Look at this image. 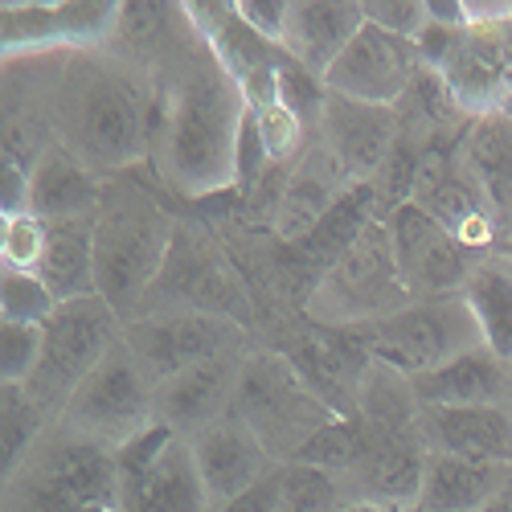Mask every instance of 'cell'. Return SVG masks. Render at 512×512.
I'll return each instance as SVG.
<instances>
[{
	"label": "cell",
	"instance_id": "f35d334b",
	"mask_svg": "<svg viewBox=\"0 0 512 512\" xmlns=\"http://www.w3.org/2000/svg\"><path fill=\"white\" fill-rule=\"evenodd\" d=\"M29 213V168L13 156H0V218Z\"/></svg>",
	"mask_w": 512,
	"mask_h": 512
},
{
	"label": "cell",
	"instance_id": "60d3db41",
	"mask_svg": "<svg viewBox=\"0 0 512 512\" xmlns=\"http://www.w3.org/2000/svg\"><path fill=\"white\" fill-rule=\"evenodd\" d=\"M500 254H504V259H508V263H512V234H508V242L500 246Z\"/></svg>",
	"mask_w": 512,
	"mask_h": 512
},
{
	"label": "cell",
	"instance_id": "1f68e13d",
	"mask_svg": "<svg viewBox=\"0 0 512 512\" xmlns=\"http://www.w3.org/2000/svg\"><path fill=\"white\" fill-rule=\"evenodd\" d=\"M365 443H369V426L361 418H332L324 431L300 451V459H295V463L320 467V472L345 480L357 467V459L365 455Z\"/></svg>",
	"mask_w": 512,
	"mask_h": 512
},
{
	"label": "cell",
	"instance_id": "603a6c76",
	"mask_svg": "<svg viewBox=\"0 0 512 512\" xmlns=\"http://www.w3.org/2000/svg\"><path fill=\"white\" fill-rule=\"evenodd\" d=\"M361 25H365V9L353 5V0H291L279 50L304 70H312L316 78H328L332 62L345 54Z\"/></svg>",
	"mask_w": 512,
	"mask_h": 512
},
{
	"label": "cell",
	"instance_id": "6da1fadb",
	"mask_svg": "<svg viewBox=\"0 0 512 512\" xmlns=\"http://www.w3.org/2000/svg\"><path fill=\"white\" fill-rule=\"evenodd\" d=\"M148 74L152 132L144 173L152 185L181 201L238 193V144L250 107L185 5L168 46L148 62Z\"/></svg>",
	"mask_w": 512,
	"mask_h": 512
},
{
	"label": "cell",
	"instance_id": "484cf974",
	"mask_svg": "<svg viewBox=\"0 0 512 512\" xmlns=\"http://www.w3.org/2000/svg\"><path fill=\"white\" fill-rule=\"evenodd\" d=\"M103 185L87 164L58 140L37 156L29 168V213L41 222H70V218H95Z\"/></svg>",
	"mask_w": 512,
	"mask_h": 512
},
{
	"label": "cell",
	"instance_id": "d6986e66",
	"mask_svg": "<svg viewBox=\"0 0 512 512\" xmlns=\"http://www.w3.org/2000/svg\"><path fill=\"white\" fill-rule=\"evenodd\" d=\"M316 136L340 160L353 185H373L402 136V123H398V107H373L328 91Z\"/></svg>",
	"mask_w": 512,
	"mask_h": 512
},
{
	"label": "cell",
	"instance_id": "5bb4252c",
	"mask_svg": "<svg viewBox=\"0 0 512 512\" xmlns=\"http://www.w3.org/2000/svg\"><path fill=\"white\" fill-rule=\"evenodd\" d=\"M398 267L406 275V287L414 300L422 295H459L467 287V275L476 271L480 254H472L463 242H455L422 205L406 201L386 218Z\"/></svg>",
	"mask_w": 512,
	"mask_h": 512
},
{
	"label": "cell",
	"instance_id": "836d02e7",
	"mask_svg": "<svg viewBox=\"0 0 512 512\" xmlns=\"http://www.w3.org/2000/svg\"><path fill=\"white\" fill-rule=\"evenodd\" d=\"M41 259H46V222L33 213L0 218V271L37 275Z\"/></svg>",
	"mask_w": 512,
	"mask_h": 512
},
{
	"label": "cell",
	"instance_id": "277c9868",
	"mask_svg": "<svg viewBox=\"0 0 512 512\" xmlns=\"http://www.w3.org/2000/svg\"><path fill=\"white\" fill-rule=\"evenodd\" d=\"M119 504L123 484L115 451L50 422L25 459L5 472L0 512H119Z\"/></svg>",
	"mask_w": 512,
	"mask_h": 512
},
{
	"label": "cell",
	"instance_id": "ac0fdd59",
	"mask_svg": "<svg viewBox=\"0 0 512 512\" xmlns=\"http://www.w3.org/2000/svg\"><path fill=\"white\" fill-rule=\"evenodd\" d=\"M189 455H193V467L201 476L209 512L226 508L230 500L250 492L254 484L267 480L279 467L267 455V447L259 443V435H254L238 414H226L222 422H213L209 431L193 435L189 439Z\"/></svg>",
	"mask_w": 512,
	"mask_h": 512
},
{
	"label": "cell",
	"instance_id": "8d00e7d4",
	"mask_svg": "<svg viewBox=\"0 0 512 512\" xmlns=\"http://www.w3.org/2000/svg\"><path fill=\"white\" fill-rule=\"evenodd\" d=\"M365 21L386 29V33H398V37H418L422 25L431 21L426 17V0H365Z\"/></svg>",
	"mask_w": 512,
	"mask_h": 512
},
{
	"label": "cell",
	"instance_id": "d4e9b609",
	"mask_svg": "<svg viewBox=\"0 0 512 512\" xmlns=\"http://www.w3.org/2000/svg\"><path fill=\"white\" fill-rule=\"evenodd\" d=\"M512 500V463L431 455L414 512H492Z\"/></svg>",
	"mask_w": 512,
	"mask_h": 512
},
{
	"label": "cell",
	"instance_id": "cb8c5ba5",
	"mask_svg": "<svg viewBox=\"0 0 512 512\" xmlns=\"http://www.w3.org/2000/svg\"><path fill=\"white\" fill-rule=\"evenodd\" d=\"M418 435L431 455L512 463V410H426L418 406Z\"/></svg>",
	"mask_w": 512,
	"mask_h": 512
},
{
	"label": "cell",
	"instance_id": "9c48e42d",
	"mask_svg": "<svg viewBox=\"0 0 512 512\" xmlns=\"http://www.w3.org/2000/svg\"><path fill=\"white\" fill-rule=\"evenodd\" d=\"M41 332H46V353H41V365L25 390L54 422L74 398V390L123 340V320L103 295H87V300L58 304V312L41 324Z\"/></svg>",
	"mask_w": 512,
	"mask_h": 512
},
{
	"label": "cell",
	"instance_id": "d6a6232c",
	"mask_svg": "<svg viewBox=\"0 0 512 512\" xmlns=\"http://www.w3.org/2000/svg\"><path fill=\"white\" fill-rule=\"evenodd\" d=\"M58 312V295L41 275L0 271V324H46Z\"/></svg>",
	"mask_w": 512,
	"mask_h": 512
},
{
	"label": "cell",
	"instance_id": "ba28073f",
	"mask_svg": "<svg viewBox=\"0 0 512 512\" xmlns=\"http://www.w3.org/2000/svg\"><path fill=\"white\" fill-rule=\"evenodd\" d=\"M361 340L369 361L386 365L402 377H422L431 369H443L447 361L484 349V332L476 324L472 304L459 295H422L410 300L402 312L365 324V328H345Z\"/></svg>",
	"mask_w": 512,
	"mask_h": 512
},
{
	"label": "cell",
	"instance_id": "83f0119b",
	"mask_svg": "<svg viewBox=\"0 0 512 512\" xmlns=\"http://www.w3.org/2000/svg\"><path fill=\"white\" fill-rule=\"evenodd\" d=\"M41 279L66 300H87L99 295L95 283V218H70V222H46V259H41Z\"/></svg>",
	"mask_w": 512,
	"mask_h": 512
},
{
	"label": "cell",
	"instance_id": "b9f144b4",
	"mask_svg": "<svg viewBox=\"0 0 512 512\" xmlns=\"http://www.w3.org/2000/svg\"><path fill=\"white\" fill-rule=\"evenodd\" d=\"M508 410H512V394H508Z\"/></svg>",
	"mask_w": 512,
	"mask_h": 512
},
{
	"label": "cell",
	"instance_id": "52a82bcc",
	"mask_svg": "<svg viewBox=\"0 0 512 512\" xmlns=\"http://www.w3.org/2000/svg\"><path fill=\"white\" fill-rule=\"evenodd\" d=\"M410 300L414 295H410L406 275L398 267L390 230L377 218L316 279L300 316L320 324V328H365V324H377V320L402 312Z\"/></svg>",
	"mask_w": 512,
	"mask_h": 512
},
{
	"label": "cell",
	"instance_id": "ffe728a7",
	"mask_svg": "<svg viewBox=\"0 0 512 512\" xmlns=\"http://www.w3.org/2000/svg\"><path fill=\"white\" fill-rule=\"evenodd\" d=\"M246 353L218 357L193 365L177 377H168L156 386V422H164L177 439H193L209 431L213 422H222L234 414V390H238V373H242Z\"/></svg>",
	"mask_w": 512,
	"mask_h": 512
},
{
	"label": "cell",
	"instance_id": "7402d4cb",
	"mask_svg": "<svg viewBox=\"0 0 512 512\" xmlns=\"http://www.w3.org/2000/svg\"><path fill=\"white\" fill-rule=\"evenodd\" d=\"M410 390L426 410H488L508 406L512 394V365L492 349H472L443 369L410 377Z\"/></svg>",
	"mask_w": 512,
	"mask_h": 512
},
{
	"label": "cell",
	"instance_id": "d590c367",
	"mask_svg": "<svg viewBox=\"0 0 512 512\" xmlns=\"http://www.w3.org/2000/svg\"><path fill=\"white\" fill-rule=\"evenodd\" d=\"M41 353H46V332L37 324H0V386H29Z\"/></svg>",
	"mask_w": 512,
	"mask_h": 512
},
{
	"label": "cell",
	"instance_id": "f546056e",
	"mask_svg": "<svg viewBox=\"0 0 512 512\" xmlns=\"http://www.w3.org/2000/svg\"><path fill=\"white\" fill-rule=\"evenodd\" d=\"M46 426L50 414L33 402L25 386H0V467L13 472Z\"/></svg>",
	"mask_w": 512,
	"mask_h": 512
},
{
	"label": "cell",
	"instance_id": "8fae6325",
	"mask_svg": "<svg viewBox=\"0 0 512 512\" xmlns=\"http://www.w3.org/2000/svg\"><path fill=\"white\" fill-rule=\"evenodd\" d=\"M123 340H127V349L136 353V361L144 365V373L152 377V386H160V381L177 377L193 365L259 349V340H254V332L246 324L222 320V316H201V312L140 316L132 324H123Z\"/></svg>",
	"mask_w": 512,
	"mask_h": 512
},
{
	"label": "cell",
	"instance_id": "7c38bea8",
	"mask_svg": "<svg viewBox=\"0 0 512 512\" xmlns=\"http://www.w3.org/2000/svg\"><path fill=\"white\" fill-rule=\"evenodd\" d=\"M115 459L123 484L119 512H209L189 443L164 422H152L140 439L119 447Z\"/></svg>",
	"mask_w": 512,
	"mask_h": 512
},
{
	"label": "cell",
	"instance_id": "8992f818",
	"mask_svg": "<svg viewBox=\"0 0 512 512\" xmlns=\"http://www.w3.org/2000/svg\"><path fill=\"white\" fill-rule=\"evenodd\" d=\"M234 414L259 435V443L279 467L300 459V451L336 418L300 377V369L271 345L246 353L234 390Z\"/></svg>",
	"mask_w": 512,
	"mask_h": 512
},
{
	"label": "cell",
	"instance_id": "7a4b0ae2",
	"mask_svg": "<svg viewBox=\"0 0 512 512\" xmlns=\"http://www.w3.org/2000/svg\"><path fill=\"white\" fill-rule=\"evenodd\" d=\"M54 74L41 87L50 136L70 148L99 181L148 168L152 74L115 41L50 54Z\"/></svg>",
	"mask_w": 512,
	"mask_h": 512
},
{
	"label": "cell",
	"instance_id": "f1b7e54d",
	"mask_svg": "<svg viewBox=\"0 0 512 512\" xmlns=\"http://www.w3.org/2000/svg\"><path fill=\"white\" fill-rule=\"evenodd\" d=\"M463 300L472 304L476 324L484 332V349L512 365V263L504 254H488L467 275Z\"/></svg>",
	"mask_w": 512,
	"mask_h": 512
},
{
	"label": "cell",
	"instance_id": "2e32d148",
	"mask_svg": "<svg viewBox=\"0 0 512 512\" xmlns=\"http://www.w3.org/2000/svg\"><path fill=\"white\" fill-rule=\"evenodd\" d=\"M463 119L512 115V21L463 29L455 54L439 70Z\"/></svg>",
	"mask_w": 512,
	"mask_h": 512
},
{
	"label": "cell",
	"instance_id": "3957f363",
	"mask_svg": "<svg viewBox=\"0 0 512 512\" xmlns=\"http://www.w3.org/2000/svg\"><path fill=\"white\" fill-rule=\"evenodd\" d=\"M177 226L181 213L152 193V177L127 173L103 185L95 213V283L123 324L140 316L144 295L173 250Z\"/></svg>",
	"mask_w": 512,
	"mask_h": 512
},
{
	"label": "cell",
	"instance_id": "9a60e30c",
	"mask_svg": "<svg viewBox=\"0 0 512 512\" xmlns=\"http://www.w3.org/2000/svg\"><path fill=\"white\" fill-rule=\"evenodd\" d=\"M422 62L410 37L386 33L377 25H361V33L345 46L324 78V87L340 99H357L373 107H398L402 95L410 91V82L418 78Z\"/></svg>",
	"mask_w": 512,
	"mask_h": 512
},
{
	"label": "cell",
	"instance_id": "30bf717a",
	"mask_svg": "<svg viewBox=\"0 0 512 512\" xmlns=\"http://www.w3.org/2000/svg\"><path fill=\"white\" fill-rule=\"evenodd\" d=\"M54 422L107 451H119L148 431L156 422V386L136 353L127 349V340H119L103 357V365L74 390Z\"/></svg>",
	"mask_w": 512,
	"mask_h": 512
},
{
	"label": "cell",
	"instance_id": "ab89813d",
	"mask_svg": "<svg viewBox=\"0 0 512 512\" xmlns=\"http://www.w3.org/2000/svg\"><path fill=\"white\" fill-rule=\"evenodd\" d=\"M218 512H283V508H279V467H275L267 480H259L250 492H242L238 500H230V504L218 508Z\"/></svg>",
	"mask_w": 512,
	"mask_h": 512
},
{
	"label": "cell",
	"instance_id": "4dcf8cb0",
	"mask_svg": "<svg viewBox=\"0 0 512 512\" xmlns=\"http://www.w3.org/2000/svg\"><path fill=\"white\" fill-rule=\"evenodd\" d=\"M353 500L336 476L304 463L279 467V508L283 512H345Z\"/></svg>",
	"mask_w": 512,
	"mask_h": 512
},
{
	"label": "cell",
	"instance_id": "74e56055",
	"mask_svg": "<svg viewBox=\"0 0 512 512\" xmlns=\"http://www.w3.org/2000/svg\"><path fill=\"white\" fill-rule=\"evenodd\" d=\"M238 17L259 33L267 41H275V46H283V29H287V9L291 0H275V5H267V0H238Z\"/></svg>",
	"mask_w": 512,
	"mask_h": 512
},
{
	"label": "cell",
	"instance_id": "4316f807",
	"mask_svg": "<svg viewBox=\"0 0 512 512\" xmlns=\"http://www.w3.org/2000/svg\"><path fill=\"white\" fill-rule=\"evenodd\" d=\"M459 160L488 197L504 242L512 234V115H480L467 119L459 136Z\"/></svg>",
	"mask_w": 512,
	"mask_h": 512
},
{
	"label": "cell",
	"instance_id": "4fadbf2b",
	"mask_svg": "<svg viewBox=\"0 0 512 512\" xmlns=\"http://www.w3.org/2000/svg\"><path fill=\"white\" fill-rule=\"evenodd\" d=\"M365 422V418H361ZM369 426L365 455L357 459L353 472L340 480L353 504H373V508H394V512H414L426 480V451L418 422L406 426Z\"/></svg>",
	"mask_w": 512,
	"mask_h": 512
},
{
	"label": "cell",
	"instance_id": "e575fe53",
	"mask_svg": "<svg viewBox=\"0 0 512 512\" xmlns=\"http://www.w3.org/2000/svg\"><path fill=\"white\" fill-rule=\"evenodd\" d=\"M250 119H254V127H259V140H263L271 164H295L304 156V148L316 140L304 127V119L291 115L283 103H271L263 111H250Z\"/></svg>",
	"mask_w": 512,
	"mask_h": 512
},
{
	"label": "cell",
	"instance_id": "5b68a950",
	"mask_svg": "<svg viewBox=\"0 0 512 512\" xmlns=\"http://www.w3.org/2000/svg\"><path fill=\"white\" fill-rule=\"evenodd\" d=\"M152 312L222 316V320H238V324H246L254 332L259 304H254V287H250V279H246V271L238 263V254L201 218H185L181 213L173 250H168L164 271L156 275L152 291L144 295L140 316H152Z\"/></svg>",
	"mask_w": 512,
	"mask_h": 512
},
{
	"label": "cell",
	"instance_id": "44dd1931",
	"mask_svg": "<svg viewBox=\"0 0 512 512\" xmlns=\"http://www.w3.org/2000/svg\"><path fill=\"white\" fill-rule=\"evenodd\" d=\"M349 189H357L349 181V173L340 168V160L324 148V140L316 136L304 156L291 164V177H287V189H283V201L275 209V222H271V238L279 246H295L304 242L328 213L340 205Z\"/></svg>",
	"mask_w": 512,
	"mask_h": 512
},
{
	"label": "cell",
	"instance_id": "e0dca14e",
	"mask_svg": "<svg viewBox=\"0 0 512 512\" xmlns=\"http://www.w3.org/2000/svg\"><path fill=\"white\" fill-rule=\"evenodd\" d=\"M193 25L205 33V41L213 46V54L222 58V66L230 70V78L242 87L246 107L263 111L271 103H279V58L283 50L275 41L259 37L234 5H185Z\"/></svg>",
	"mask_w": 512,
	"mask_h": 512
}]
</instances>
